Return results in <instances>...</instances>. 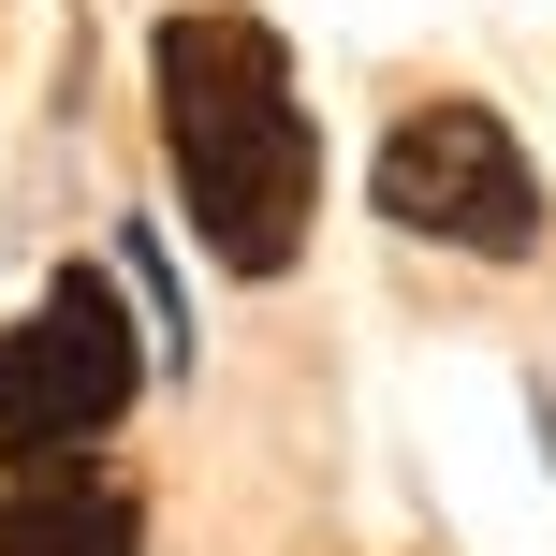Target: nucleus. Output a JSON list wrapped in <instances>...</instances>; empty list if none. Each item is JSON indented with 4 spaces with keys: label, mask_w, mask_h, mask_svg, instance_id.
<instances>
[{
    "label": "nucleus",
    "mask_w": 556,
    "mask_h": 556,
    "mask_svg": "<svg viewBox=\"0 0 556 556\" xmlns=\"http://www.w3.org/2000/svg\"><path fill=\"white\" fill-rule=\"evenodd\" d=\"M147 103H162V176L176 220L220 278H293L323 235V117L293 88V45L235 0L147 29Z\"/></svg>",
    "instance_id": "f257e3e1"
},
{
    "label": "nucleus",
    "mask_w": 556,
    "mask_h": 556,
    "mask_svg": "<svg viewBox=\"0 0 556 556\" xmlns=\"http://www.w3.org/2000/svg\"><path fill=\"white\" fill-rule=\"evenodd\" d=\"M147 381H162V337H147L132 278L117 264H59L29 293V323H0V469L103 454Z\"/></svg>",
    "instance_id": "f03ea898"
},
{
    "label": "nucleus",
    "mask_w": 556,
    "mask_h": 556,
    "mask_svg": "<svg viewBox=\"0 0 556 556\" xmlns=\"http://www.w3.org/2000/svg\"><path fill=\"white\" fill-rule=\"evenodd\" d=\"M366 205H381L395 235H425V250H469V264H542V162L528 132H513L483 88H440V103H410L381 147H366Z\"/></svg>",
    "instance_id": "7ed1b4c3"
},
{
    "label": "nucleus",
    "mask_w": 556,
    "mask_h": 556,
    "mask_svg": "<svg viewBox=\"0 0 556 556\" xmlns=\"http://www.w3.org/2000/svg\"><path fill=\"white\" fill-rule=\"evenodd\" d=\"M0 513H15L29 556H147V513L117 469H88V454H59V469H15L0 483Z\"/></svg>",
    "instance_id": "20e7f679"
},
{
    "label": "nucleus",
    "mask_w": 556,
    "mask_h": 556,
    "mask_svg": "<svg viewBox=\"0 0 556 556\" xmlns=\"http://www.w3.org/2000/svg\"><path fill=\"white\" fill-rule=\"evenodd\" d=\"M117 278H132V307H147V337H162V366H191V293H176V264H162V235H147V220H117Z\"/></svg>",
    "instance_id": "39448f33"
},
{
    "label": "nucleus",
    "mask_w": 556,
    "mask_h": 556,
    "mask_svg": "<svg viewBox=\"0 0 556 556\" xmlns=\"http://www.w3.org/2000/svg\"><path fill=\"white\" fill-rule=\"evenodd\" d=\"M0 556H29V542H15V513H0Z\"/></svg>",
    "instance_id": "423d86ee"
}]
</instances>
